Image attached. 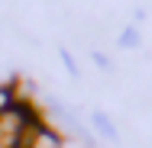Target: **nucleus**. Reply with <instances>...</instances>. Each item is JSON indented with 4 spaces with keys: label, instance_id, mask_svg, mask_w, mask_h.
<instances>
[{
    "label": "nucleus",
    "instance_id": "1",
    "mask_svg": "<svg viewBox=\"0 0 152 148\" xmlns=\"http://www.w3.org/2000/svg\"><path fill=\"white\" fill-rule=\"evenodd\" d=\"M20 145H23V148H61V145H65V139H61L52 126L42 122L39 129H32V132H23V135H20Z\"/></svg>",
    "mask_w": 152,
    "mask_h": 148
},
{
    "label": "nucleus",
    "instance_id": "2",
    "mask_svg": "<svg viewBox=\"0 0 152 148\" xmlns=\"http://www.w3.org/2000/svg\"><path fill=\"white\" fill-rule=\"evenodd\" d=\"M16 103V93H13V84H0V116Z\"/></svg>",
    "mask_w": 152,
    "mask_h": 148
},
{
    "label": "nucleus",
    "instance_id": "3",
    "mask_svg": "<svg viewBox=\"0 0 152 148\" xmlns=\"http://www.w3.org/2000/svg\"><path fill=\"white\" fill-rule=\"evenodd\" d=\"M16 148H23V145H16Z\"/></svg>",
    "mask_w": 152,
    "mask_h": 148
}]
</instances>
